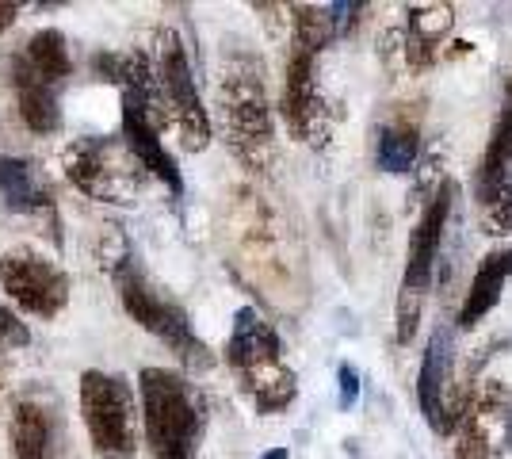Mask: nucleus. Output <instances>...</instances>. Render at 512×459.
<instances>
[{"label": "nucleus", "mask_w": 512, "mask_h": 459, "mask_svg": "<svg viewBox=\"0 0 512 459\" xmlns=\"http://www.w3.org/2000/svg\"><path fill=\"white\" fill-rule=\"evenodd\" d=\"M318 50L291 43L287 66H283V92H279V115L287 131L299 142H318L325 134V100L318 81Z\"/></svg>", "instance_id": "f8f14e48"}, {"label": "nucleus", "mask_w": 512, "mask_h": 459, "mask_svg": "<svg viewBox=\"0 0 512 459\" xmlns=\"http://www.w3.org/2000/svg\"><path fill=\"white\" fill-rule=\"evenodd\" d=\"M0 391H4V379H0Z\"/></svg>", "instance_id": "a878e982"}, {"label": "nucleus", "mask_w": 512, "mask_h": 459, "mask_svg": "<svg viewBox=\"0 0 512 459\" xmlns=\"http://www.w3.org/2000/svg\"><path fill=\"white\" fill-rule=\"evenodd\" d=\"M8 440L12 459H62L65 410L58 394L46 387H27L8 406Z\"/></svg>", "instance_id": "9d476101"}, {"label": "nucleus", "mask_w": 512, "mask_h": 459, "mask_svg": "<svg viewBox=\"0 0 512 459\" xmlns=\"http://www.w3.org/2000/svg\"><path fill=\"white\" fill-rule=\"evenodd\" d=\"M256 459H287V448H272V452H264V456Z\"/></svg>", "instance_id": "b1692460"}, {"label": "nucleus", "mask_w": 512, "mask_h": 459, "mask_svg": "<svg viewBox=\"0 0 512 459\" xmlns=\"http://www.w3.org/2000/svg\"><path fill=\"white\" fill-rule=\"evenodd\" d=\"M375 161L383 173L406 176L417 173L421 161V119L409 111H394L379 127V146H375Z\"/></svg>", "instance_id": "dca6fc26"}, {"label": "nucleus", "mask_w": 512, "mask_h": 459, "mask_svg": "<svg viewBox=\"0 0 512 459\" xmlns=\"http://www.w3.org/2000/svg\"><path fill=\"white\" fill-rule=\"evenodd\" d=\"M142 433L153 459H195L207 433V398L188 375L172 368H142L138 375Z\"/></svg>", "instance_id": "f03ea898"}, {"label": "nucleus", "mask_w": 512, "mask_h": 459, "mask_svg": "<svg viewBox=\"0 0 512 459\" xmlns=\"http://www.w3.org/2000/svg\"><path fill=\"white\" fill-rule=\"evenodd\" d=\"M31 345V329L23 322L12 306H0V356L8 352H20Z\"/></svg>", "instance_id": "aec40b11"}, {"label": "nucleus", "mask_w": 512, "mask_h": 459, "mask_svg": "<svg viewBox=\"0 0 512 459\" xmlns=\"http://www.w3.org/2000/svg\"><path fill=\"white\" fill-rule=\"evenodd\" d=\"M0 196L12 211H23V215L46 211L54 203L43 176L35 173V165L23 161V157H0Z\"/></svg>", "instance_id": "a211bd4d"}, {"label": "nucleus", "mask_w": 512, "mask_h": 459, "mask_svg": "<svg viewBox=\"0 0 512 459\" xmlns=\"http://www.w3.org/2000/svg\"><path fill=\"white\" fill-rule=\"evenodd\" d=\"M65 180L88 199L100 203H134L146 188V169L119 134H88L62 150Z\"/></svg>", "instance_id": "423d86ee"}, {"label": "nucleus", "mask_w": 512, "mask_h": 459, "mask_svg": "<svg viewBox=\"0 0 512 459\" xmlns=\"http://www.w3.org/2000/svg\"><path fill=\"white\" fill-rule=\"evenodd\" d=\"M509 173H512V96H505V108H501L497 123H493L490 146H486V153H482V165H478V180H474L482 211L490 207L493 199L501 196V188H505Z\"/></svg>", "instance_id": "f3484780"}, {"label": "nucleus", "mask_w": 512, "mask_h": 459, "mask_svg": "<svg viewBox=\"0 0 512 459\" xmlns=\"http://www.w3.org/2000/svg\"><path fill=\"white\" fill-rule=\"evenodd\" d=\"M455 180H444L436 188V196L425 203L421 219L409 234L406 249V272H402V291H398V345H409L417 337L421 326V314H425V299L432 291V276H436V257H440V245H444V230H448L451 207H455Z\"/></svg>", "instance_id": "0eeeda50"}, {"label": "nucleus", "mask_w": 512, "mask_h": 459, "mask_svg": "<svg viewBox=\"0 0 512 459\" xmlns=\"http://www.w3.org/2000/svg\"><path fill=\"white\" fill-rule=\"evenodd\" d=\"M226 364L237 375L245 398L256 406V414H279L299 394L295 372L283 360V341L256 306H241L234 314V329L226 341Z\"/></svg>", "instance_id": "7ed1b4c3"}, {"label": "nucleus", "mask_w": 512, "mask_h": 459, "mask_svg": "<svg viewBox=\"0 0 512 459\" xmlns=\"http://www.w3.org/2000/svg\"><path fill=\"white\" fill-rule=\"evenodd\" d=\"M150 66H153V85H157V108H161L165 127H176L180 146L188 153L207 150L211 146V115H207L203 96L195 88L184 39L172 27H161L153 35Z\"/></svg>", "instance_id": "39448f33"}, {"label": "nucleus", "mask_w": 512, "mask_h": 459, "mask_svg": "<svg viewBox=\"0 0 512 459\" xmlns=\"http://www.w3.org/2000/svg\"><path fill=\"white\" fill-rule=\"evenodd\" d=\"M470 387L451 383V329L436 326L428 337V349L421 356V372H417V402H421V414H425L428 429L432 433H451L459 429V421L470 406Z\"/></svg>", "instance_id": "9b49d317"}, {"label": "nucleus", "mask_w": 512, "mask_h": 459, "mask_svg": "<svg viewBox=\"0 0 512 459\" xmlns=\"http://www.w3.org/2000/svg\"><path fill=\"white\" fill-rule=\"evenodd\" d=\"M0 291L31 318H58L69 306V272L35 249H8L0 253Z\"/></svg>", "instance_id": "1a4fd4ad"}, {"label": "nucleus", "mask_w": 512, "mask_h": 459, "mask_svg": "<svg viewBox=\"0 0 512 459\" xmlns=\"http://www.w3.org/2000/svg\"><path fill=\"white\" fill-rule=\"evenodd\" d=\"M356 402H360V372L352 364H341L337 368V406L348 414V410H356Z\"/></svg>", "instance_id": "4be33fe9"}, {"label": "nucleus", "mask_w": 512, "mask_h": 459, "mask_svg": "<svg viewBox=\"0 0 512 459\" xmlns=\"http://www.w3.org/2000/svg\"><path fill=\"white\" fill-rule=\"evenodd\" d=\"M16 16H20V4H12V0H0V35L16 23Z\"/></svg>", "instance_id": "5701e85b"}, {"label": "nucleus", "mask_w": 512, "mask_h": 459, "mask_svg": "<svg viewBox=\"0 0 512 459\" xmlns=\"http://www.w3.org/2000/svg\"><path fill=\"white\" fill-rule=\"evenodd\" d=\"M218 127L237 161L253 173H268L276 161V123L264 85V62L253 50H226L218 66Z\"/></svg>", "instance_id": "f257e3e1"}, {"label": "nucleus", "mask_w": 512, "mask_h": 459, "mask_svg": "<svg viewBox=\"0 0 512 459\" xmlns=\"http://www.w3.org/2000/svg\"><path fill=\"white\" fill-rule=\"evenodd\" d=\"M111 280H115L123 310H127L138 326L146 329V333H153L157 341H165L188 368H211V349L203 345V337L192 329L188 310L153 284L150 276L142 272V264L134 261L130 253H123L119 261L111 264Z\"/></svg>", "instance_id": "20e7f679"}, {"label": "nucleus", "mask_w": 512, "mask_h": 459, "mask_svg": "<svg viewBox=\"0 0 512 459\" xmlns=\"http://www.w3.org/2000/svg\"><path fill=\"white\" fill-rule=\"evenodd\" d=\"M505 96H512V77H509V85H505Z\"/></svg>", "instance_id": "393cba45"}, {"label": "nucleus", "mask_w": 512, "mask_h": 459, "mask_svg": "<svg viewBox=\"0 0 512 459\" xmlns=\"http://www.w3.org/2000/svg\"><path fill=\"white\" fill-rule=\"evenodd\" d=\"M455 27L451 4H413L406 8V39H402V62L409 69H432L440 58V46L448 43Z\"/></svg>", "instance_id": "4468645a"}, {"label": "nucleus", "mask_w": 512, "mask_h": 459, "mask_svg": "<svg viewBox=\"0 0 512 459\" xmlns=\"http://www.w3.org/2000/svg\"><path fill=\"white\" fill-rule=\"evenodd\" d=\"M62 88L65 81L35 69L20 50L12 54V92H16L23 127L31 134L50 138V134L62 131Z\"/></svg>", "instance_id": "ddd939ff"}, {"label": "nucleus", "mask_w": 512, "mask_h": 459, "mask_svg": "<svg viewBox=\"0 0 512 459\" xmlns=\"http://www.w3.org/2000/svg\"><path fill=\"white\" fill-rule=\"evenodd\" d=\"M459 429L463 433H459V444H455V459H490V440L482 437L470 421H459Z\"/></svg>", "instance_id": "412c9836"}, {"label": "nucleus", "mask_w": 512, "mask_h": 459, "mask_svg": "<svg viewBox=\"0 0 512 459\" xmlns=\"http://www.w3.org/2000/svg\"><path fill=\"white\" fill-rule=\"evenodd\" d=\"M482 226H486L490 238L512 234V173H509V180H505V188H501V196L482 211Z\"/></svg>", "instance_id": "6ab92c4d"}, {"label": "nucleus", "mask_w": 512, "mask_h": 459, "mask_svg": "<svg viewBox=\"0 0 512 459\" xmlns=\"http://www.w3.org/2000/svg\"><path fill=\"white\" fill-rule=\"evenodd\" d=\"M81 417L96 456L134 459L138 452V402L123 375L92 372L81 375Z\"/></svg>", "instance_id": "6e6552de"}, {"label": "nucleus", "mask_w": 512, "mask_h": 459, "mask_svg": "<svg viewBox=\"0 0 512 459\" xmlns=\"http://www.w3.org/2000/svg\"><path fill=\"white\" fill-rule=\"evenodd\" d=\"M509 276H512V245L490 249V253L482 257V264H478L474 280H470V291H467V299H463V306H459L455 326L463 329V333H470V329L478 326V322L490 314L493 306L501 303Z\"/></svg>", "instance_id": "2eb2a0df"}]
</instances>
